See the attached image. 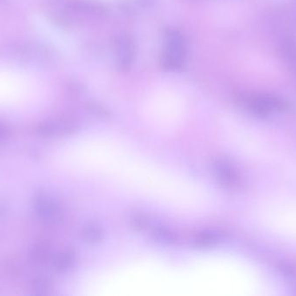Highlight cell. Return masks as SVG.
Masks as SVG:
<instances>
[{
	"mask_svg": "<svg viewBox=\"0 0 296 296\" xmlns=\"http://www.w3.org/2000/svg\"><path fill=\"white\" fill-rule=\"evenodd\" d=\"M217 242V237L211 231H202L201 233L196 236L195 239V245L199 248H209L215 244Z\"/></svg>",
	"mask_w": 296,
	"mask_h": 296,
	"instance_id": "7",
	"label": "cell"
},
{
	"mask_svg": "<svg viewBox=\"0 0 296 296\" xmlns=\"http://www.w3.org/2000/svg\"><path fill=\"white\" fill-rule=\"evenodd\" d=\"M85 240L91 243H100L103 239V231L100 226L96 224H88L85 226L82 231Z\"/></svg>",
	"mask_w": 296,
	"mask_h": 296,
	"instance_id": "6",
	"label": "cell"
},
{
	"mask_svg": "<svg viewBox=\"0 0 296 296\" xmlns=\"http://www.w3.org/2000/svg\"><path fill=\"white\" fill-rule=\"evenodd\" d=\"M131 49V42L129 41L128 38H124L120 42V58H121L120 63H121L122 65L127 66L130 62V57L132 55Z\"/></svg>",
	"mask_w": 296,
	"mask_h": 296,
	"instance_id": "8",
	"label": "cell"
},
{
	"mask_svg": "<svg viewBox=\"0 0 296 296\" xmlns=\"http://www.w3.org/2000/svg\"><path fill=\"white\" fill-rule=\"evenodd\" d=\"M41 214L51 224H58L62 219V212L58 205L50 200H44L41 202Z\"/></svg>",
	"mask_w": 296,
	"mask_h": 296,
	"instance_id": "4",
	"label": "cell"
},
{
	"mask_svg": "<svg viewBox=\"0 0 296 296\" xmlns=\"http://www.w3.org/2000/svg\"><path fill=\"white\" fill-rule=\"evenodd\" d=\"M184 40L177 32H171L167 36L166 40L165 64L168 69H178L184 61Z\"/></svg>",
	"mask_w": 296,
	"mask_h": 296,
	"instance_id": "3",
	"label": "cell"
},
{
	"mask_svg": "<svg viewBox=\"0 0 296 296\" xmlns=\"http://www.w3.org/2000/svg\"><path fill=\"white\" fill-rule=\"evenodd\" d=\"M265 227L287 239L296 241L295 200H273L259 211Z\"/></svg>",
	"mask_w": 296,
	"mask_h": 296,
	"instance_id": "1",
	"label": "cell"
},
{
	"mask_svg": "<svg viewBox=\"0 0 296 296\" xmlns=\"http://www.w3.org/2000/svg\"><path fill=\"white\" fill-rule=\"evenodd\" d=\"M74 258H75L74 253H65L64 255L60 257L59 261L57 262V268L61 269V270H65V269L70 267V265L72 264V262L74 261Z\"/></svg>",
	"mask_w": 296,
	"mask_h": 296,
	"instance_id": "9",
	"label": "cell"
},
{
	"mask_svg": "<svg viewBox=\"0 0 296 296\" xmlns=\"http://www.w3.org/2000/svg\"><path fill=\"white\" fill-rule=\"evenodd\" d=\"M32 81L23 73L0 69V100L18 98L28 92Z\"/></svg>",
	"mask_w": 296,
	"mask_h": 296,
	"instance_id": "2",
	"label": "cell"
},
{
	"mask_svg": "<svg viewBox=\"0 0 296 296\" xmlns=\"http://www.w3.org/2000/svg\"><path fill=\"white\" fill-rule=\"evenodd\" d=\"M152 235H153V238L157 240L158 242L164 243V244H167V245L174 244L178 241L177 236L175 235L174 232L168 228L162 226V225L155 226L153 228Z\"/></svg>",
	"mask_w": 296,
	"mask_h": 296,
	"instance_id": "5",
	"label": "cell"
},
{
	"mask_svg": "<svg viewBox=\"0 0 296 296\" xmlns=\"http://www.w3.org/2000/svg\"><path fill=\"white\" fill-rule=\"evenodd\" d=\"M132 226L136 230H142L147 227V220L142 215H136L131 220Z\"/></svg>",
	"mask_w": 296,
	"mask_h": 296,
	"instance_id": "10",
	"label": "cell"
}]
</instances>
